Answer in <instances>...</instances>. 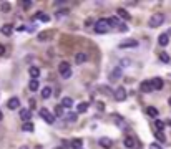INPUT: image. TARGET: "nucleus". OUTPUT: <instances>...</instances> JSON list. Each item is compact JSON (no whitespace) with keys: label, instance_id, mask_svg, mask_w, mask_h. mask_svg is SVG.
<instances>
[{"label":"nucleus","instance_id":"27","mask_svg":"<svg viewBox=\"0 0 171 149\" xmlns=\"http://www.w3.org/2000/svg\"><path fill=\"white\" fill-rule=\"evenodd\" d=\"M28 88H30V91H37V89L40 88V85H38V80H30V83H28Z\"/></svg>","mask_w":171,"mask_h":149},{"label":"nucleus","instance_id":"7","mask_svg":"<svg viewBox=\"0 0 171 149\" xmlns=\"http://www.w3.org/2000/svg\"><path fill=\"white\" fill-rule=\"evenodd\" d=\"M121 73H123V70H121V66L115 68L113 71L110 73V81H118V80L121 78Z\"/></svg>","mask_w":171,"mask_h":149},{"label":"nucleus","instance_id":"45","mask_svg":"<svg viewBox=\"0 0 171 149\" xmlns=\"http://www.w3.org/2000/svg\"><path fill=\"white\" fill-rule=\"evenodd\" d=\"M58 149H60V148H58Z\"/></svg>","mask_w":171,"mask_h":149},{"label":"nucleus","instance_id":"41","mask_svg":"<svg viewBox=\"0 0 171 149\" xmlns=\"http://www.w3.org/2000/svg\"><path fill=\"white\" fill-rule=\"evenodd\" d=\"M168 104H170V106H171V98H170V99H168Z\"/></svg>","mask_w":171,"mask_h":149},{"label":"nucleus","instance_id":"1","mask_svg":"<svg viewBox=\"0 0 171 149\" xmlns=\"http://www.w3.org/2000/svg\"><path fill=\"white\" fill-rule=\"evenodd\" d=\"M95 32L98 33V35H103V33H108L110 32V23H108V18H98V20L95 22Z\"/></svg>","mask_w":171,"mask_h":149},{"label":"nucleus","instance_id":"43","mask_svg":"<svg viewBox=\"0 0 171 149\" xmlns=\"http://www.w3.org/2000/svg\"><path fill=\"white\" fill-rule=\"evenodd\" d=\"M168 35H171V28H170V30H168Z\"/></svg>","mask_w":171,"mask_h":149},{"label":"nucleus","instance_id":"9","mask_svg":"<svg viewBox=\"0 0 171 149\" xmlns=\"http://www.w3.org/2000/svg\"><path fill=\"white\" fill-rule=\"evenodd\" d=\"M7 108L8 110H17V108H20V99L18 98H10L8 99V103H7Z\"/></svg>","mask_w":171,"mask_h":149},{"label":"nucleus","instance_id":"2","mask_svg":"<svg viewBox=\"0 0 171 149\" xmlns=\"http://www.w3.org/2000/svg\"><path fill=\"white\" fill-rule=\"evenodd\" d=\"M58 73H60V76L63 80H68V78H71V66H70V63L68 61H62L60 65H58Z\"/></svg>","mask_w":171,"mask_h":149},{"label":"nucleus","instance_id":"20","mask_svg":"<svg viewBox=\"0 0 171 149\" xmlns=\"http://www.w3.org/2000/svg\"><path fill=\"white\" fill-rule=\"evenodd\" d=\"M62 106L67 108V110H70V108L73 106V99H71L70 96H65V98H62Z\"/></svg>","mask_w":171,"mask_h":149},{"label":"nucleus","instance_id":"14","mask_svg":"<svg viewBox=\"0 0 171 149\" xmlns=\"http://www.w3.org/2000/svg\"><path fill=\"white\" fill-rule=\"evenodd\" d=\"M28 74L32 76V80H38V76H40V68H38V66H30V68H28Z\"/></svg>","mask_w":171,"mask_h":149},{"label":"nucleus","instance_id":"38","mask_svg":"<svg viewBox=\"0 0 171 149\" xmlns=\"http://www.w3.org/2000/svg\"><path fill=\"white\" fill-rule=\"evenodd\" d=\"M55 7H63V5H67V2H55Z\"/></svg>","mask_w":171,"mask_h":149},{"label":"nucleus","instance_id":"4","mask_svg":"<svg viewBox=\"0 0 171 149\" xmlns=\"http://www.w3.org/2000/svg\"><path fill=\"white\" fill-rule=\"evenodd\" d=\"M40 118H42L46 124H53L55 123V114H52L46 108H42V110H40Z\"/></svg>","mask_w":171,"mask_h":149},{"label":"nucleus","instance_id":"5","mask_svg":"<svg viewBox=\"0 0 171 149\" xmlns=\"http://www.w3.org/2000/svg\"><path fill=\"white\" fill-rule=\"evenodd\" d=\"M115 99H116L118 103L125 101V99H126V88H123V86H118V88L115 89Z\"/></svg>","mask_w":171,"mask_h":149},{"label":"nucleus","instance_id":"42","mask_svg":"<svg viewBox=\"0 0 171 149\" xmlns=\"http://www.w3.org/2000/svg\"><path fill=\"white\" fill-rule=\"evenodd\" d=\"M20 149H28V148H27V146H22V148Z\"/></svg>","mask_w":171,"mask_h":149},{"label":"nucleus","instance_id":"36","mask_svg":"<svg viewBox=\"0 0 171 149\" xmlns=\"http://www.w3.org/2000/svg\"><path fill=\"white\" fill-rule=\"evenodd\" d=\"M116 30H118V32H128V27H126L125 23H121V25H120V27H118Z\"/></svg>","mask_w":171,"mask_h":149},{"label":"nucleus","instance_id":"32","mask_svg":"<svg viewBox=\"0 0 171 149\" xmlns=\"http://www.w3.org/2000/svg\"><path fill=\"white\" fill-rule=\"evenodd\" d=\"M154 136H156L158 142H164V141H166V136H164L161 131H156V133H154Z\"/></svg>","mask_w":171,"mask_h":149},{"label":"nucleus","instance_id":"17","mask_svg":"<svg viewBox=\"0 0 171 149\" xmlns=\"http://www.w3.org/2000/svg\"><path fill=\"white\" fill-rule=\"evenodd\" d=\"M140 89H141L143 93H150L151 89H153V86H151V81H141V85H140Z\"/></svg>","mask_w":171,"mask_h":149},{"label":"nucleus","instance_id":"10","mask_svg":"<svg viewBox=\"0 0 171 149\" xmlns=\"http://www.w3.org/2000/svg\"><path fill=\"white\" fill-rule=\"evenodd\" d=\"M20 118L25 121V123H30V118H32V111L27 110V108H22V110H20Z\"/></svg>","mask_w":171,"mask_h":149},{"label":"nucleus","instance_id":"24","mask_svg":"<svg viewBox=\"0 0 171 149\" xmlns=\"http://www.w3.org/2000/svg\"><path fill=\"white\" fill-rule=\"evenodd\" d=\"M22 129H23L25 133H33V131H35V126H33V123L30 121V123H23Z\"/></svg>","mask_w":171,"mask_h":149},{"label":"nucleus","instance_id":"40","mask_svg":"<svg viewBox=\"0 0 171 149\" xmlns=\"http://www.w3.org/2000/svg\"><path fill=\"white\" fill-rule=\"evenodd\" d=\"M4 119V113H2V111H0V121Z\"/></svg>","mask_w":171,"mask_h":149},{"label":"nucleus","instance_id":"16","mask_svg":"<svg viewBox=\"0 0 171 149\" xmlns=\"http://www.w3.org/2000/svg\"><path fill=\"white\" fill-rule=\"evenodd\" d=\"M158 43H160L161 46H166L168 43H170V35H168V33H161V35L158 37Z\"/></svg>","mask_w":171,"mask_h":149},{"label":"nucleus","instance_id":"30","mask_svg":"<svg viewBox=\"0 0 171 149\" xmlns=\"http://www.w3.org/2000/svg\"><path fill=\"white\" fill-rule=\"evenodd\" d=\"M160 60L163 61V63H170L171 58H170V55H168L166 51H161V53H160Z\"/></svg>","mask_w":171,"mask_h":149},{"label":"nucleus","instance_id":"11","mask_svg":"<svg viewBox=\"0 0 171 149\" xmlns=\"http://www.w3.org/2000/svg\"><path fill=\"white\" fill-rule=\"evenodd\" d=\"M98 144H100L103 149H110L111 146H113V141H111L110 138H101L100 141H98Z\"/></svg>","mask_w":171,"mask_h":149},{"label":"nucleus","instance_id":"34","mask_svg":"<svg viewBox=\"0 0 171 149\" xmlns=\"http://www.w3.org/2000/svg\"><path fill=\"white\" fill-rule=\"evenodd\" d=\"M154 126H156V128L160 129V131H163V129H164V123H163V121H161V119H156V123H154Z\"/></svg>","mask_w":171,"mask_h":149},{"label":"nucleus","instance_id":"35","mask_svg":"<svg viewBox=\"0 0 171 149\" xmlns=\"http://www.w3.org/2000/svg\"><path fill=\"white\" fill-rule=\"evenodd\" d=\"M32 5H33L32 0H25V2H22V7H23V8H30Z\"/></svg>","mask_w":171,"mask_h":149},{"label":"nucleus","instance_id":"13","mask_svg":"<svg viewBox=\"0 0 171 149\" xmlns=\"http://www.w3.org/2000/svg\"><path fill=\"white\" fill-rule=\"evenodd\" d=\"M0 33L5 37H12V33H14V27L12 25H4L2 28H0Z\"/></svg>","mask_w":171,"mask_h":149},{"label":"nucleus","instance_id":"39","mask_svg":"<svg viewBox=\"0 0 171 149\" xmlns=\"http://www.w3.org/2000/svg\"><path fill=\"white\" fill-rule=\"evenodd\" d=\"M4 53H5V46H4V45H0V57H2Z\"/></svg>","mask_w":171,"mask_h":149},{"label":"nucleus","instance_id":"15","mask_svg":"<svg viewBox=\"0 0 171 149\" xmlns=\"http://www.w3.org/2000/svg\"><path fill=\"white\" fill-rule=\"evenodd\" d=\"M108 23H110V27H111V28H113V27H115V28H118V27H120V25H121V22H120V17H116V15H113V17H110V18H108Z\"/></svg>","mask_w":171,"mask_h":149},{"label":"nucleus","instance_id":"44","mask_svg":"<svg viewBox=\"0 0 171 149\" xmlns=\"http://www.w3.org/2000/svg\"><path fill=\"white\" fill-rule=\"evenodd\" d=\"M168 124H170V126H171V121H168Z\"/></svg>","mask_w":171,"mask_h":149},{"label":"nucleus","instance_id":"31","mask_svg":"<svg viewBox=\"0 0 171 149\" xmlns=\"http://www.w3.org/2000/svg\"><path fill=\"white\" fill-rule=\"evenodd\" d=\"M88 110V103H80L78 104V108H76V113H85V111Z\"/></svg>","mask_w":171,"mask_h":149},{"label":"nucleus","instance_id":"8","mask_svg":"<svg viewBox=\"0 0 171 149\" xmlns=\"http://www.w3.org/2000/svg\"><path fill=\"white\" fill-rule=\"evenodd\" d=\"M151 86H153V89H156V91H160V89H163V86H164V83H163V80L161 78H153L151 80Z\"/></svg>","mask_w":171,"mask_h":149},{"label":"nucleus","instance_id":"25","mask_svg":"<svg viewBox=\"0 0 171 149\" xmlns=\"http://www.w3.org/2000/svg\"><path fill=\"white\" fill-rule=\"evenodd\" d=\"M50 96H52V88H50V86H43V89H42V98L46 99V98H50Z\"/></svg>","mask_w":171,"mask_h":149},{"label":"nucleus","instance_id":"21","mask_svg":"<svg viewBox=\"0 0 171 149\" xmlns=\"http://www.w3.org/2000/svg\"><path fill=\"white\" fill-rule=\"evenodd\" d=\"M35 18H37V20H40V22H43V23H46V22H50V15L43 13V12H38V13L35 15Z\"/></svg>","mask_w":171,"mask_h":149},{"label":"nucleus","instance_id":"18","mask_svg":"<svg viewBox=\"0 0 171 149\" xmlns=\"http://www.w3.org/2000/svg\"><path fill=\"white\" fill-rule=\"evenodd\" d=\"M123 144H125V148H128V149H133L136 146V142H135V139L131 138V136H126L125 139H123Z\"/></svg>","mask_w":171,"mask_h":149},{"label":"nucleus","instance_id":"6","mask_svg":"<svg viewBox=\"0 0 171 149\" xmlns=\"http://www.w3.org/2000/svg\"><path fill=\"white\" fill-rule=\"evenodd\" d=\"M120 48H136L138 46V42L135 38H125L123 42H120Z\"/></svg>","mask_w":171,"mask_h":149},{"label":"nucleus","instance_id":"33","mask_svg":"<svg viewBox=\"0 0 171 149\" xmlns=\"http://www.w3.org/2000/svg\"><path fill=\"white\" fill-rule=\"evenodd\" d=\"M0 10L5 12V13H7V12H10V4H8V2H4V4L0 5Z\"/></svg>","mask_w":171,"mask_h":149},{"label":"nucleus","instance_id":"12","mask_svg":"<svg viewBox=\"0 0 171 149\" xmlns=\"http://www.w3.org/2000/svg\"><path fill=\"white\" fill-rule=\"evenodd\" d=\"M116 13H118V17L123 18V20H131V15L128 13V10H126V8H118Z\"/></svg>","mask_w":171,"mask_h":149},{"label":"nucleus","instance_id":"19","mask_svg":"<svg viewBox=\"0 0 171 149\" xmlns=\"http://www.w3.org/2000/svg\"><path fill=\"white\" fill-rule=\"evenodd\" d=\"M75 61H76L78 65L86 63V61H88V55H86V53H76V55H75Z\"/></svg>","mask_w":171,"mask_h":149},{"label":"nucleus","instance_id":"23","mask_svg":"<svg viewBox=\"0 0 171 149\" xmlns=\"http://www.w3.org/2000/svg\"><path fill=\"white\" fill-rule=\"evenodd\" d=\"M146 114H148L150 118H156L160 113H158V110L154 106H148V108H146Z\"/></svg>","mask_w":171,"mask_h":149},{"label":"nucleus","instance_id":"26","mask_svg":"<svg viewBox=\"0 0 171 149\" xmlns=\"http://www.w3.org/2000/svg\"><path fill=\"white\" fill-rule=\"evenodd\" d=\"M76 119H78V113H73V111L67 113V121L68 123H75Z\"/></svg>","mask_w":171,"mask_h":149},{"label":"nucleus","instance_id":"3","mask_svg":"<svg viewBox=\"0 0 171 149\" xmlns=\"http://www.w3.org/2000/svg\"><path fill=\"white\" fill-rule=\"evenodd\" d=\"M164 23V15L163 13H154L150 17V22H148V25H150V28H158V27H161V25Z\"/></svg>","mask_w":171,"mask_h":149},{"label":"nucleus","instance_id":"28","mask_svg":"<svg viewBox=\"0 0 171 149\" xmlns=\"http://www.w3.org/2000/svg\"><path fill=\"white\" fill-rule=\"evenodd\" d=\"M68 13H70V8H65L63 12H57V13H55V17H57V20H62V18H65Z\"/></svg>","mask_w":171,"mask_h":149},{"label":"nucleus","instance_id":"37","mask_svg":"<svg viewBox=\"0 0 171 149\" xmlns=\"http://www.w3.org/2000/svg\"><path fill=\"white\" fill-rule=\"evenodd\" d=\"M121 66H130V60H128V58L121 60Z\"/></svg>","mask_w":171,"mask_h":149},{"label":"nucleus","instance_id":"29","mask_svg":"<svg viewBox=\"0 0 171 149\" xmlns=\"http://www.w3.org/2000/svg\"><path fill=\"white\" fill-rule=\"evenodd\" d=\"M63 110H65V108L62 106V104L55 106V118H62V116H63Z\"/></svg>","mask_w":171,"mask_h":149},{"label":"nucleus","instance_id":"22","mask_svg":"<svg viewBox=\"0 0 171 149\" xmlns=\"http://www.w3.org/2000/svg\"><path fill=\"white\" fill-rule=\"evenodd\" d=\"M70 148L71 149H82L83 148V141L82 139H73V141L70 142Z\"/></svg>","mask_w":171,"mask_h":149}]
</instances>
